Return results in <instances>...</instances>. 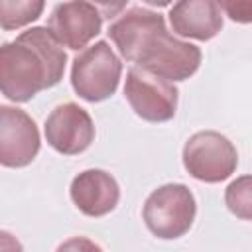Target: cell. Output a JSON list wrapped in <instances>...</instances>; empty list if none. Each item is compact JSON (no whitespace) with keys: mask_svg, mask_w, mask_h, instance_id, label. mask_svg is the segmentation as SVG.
<instances>
[{"mask_svg":"<svg viewBox=\"0 0 252 252\" xmlns=\"http://www.w3.org/2000/svg\"><path fill=\"white\" fill-rule=\"evenodd\" d=\"M118 53L152 75L169 83L185 81L197 73L203 53L197 45L171 35L159 12L132 6L108 28Z\"/></svg>","mask_w":252,"mask_h":252,"instance_id":"6da1fadb","label":"cell"},{"mask_svg":"<svg viewBox=\"0 0 252 252\" xmlns=\"http://www.w3.org/2000/svg\"><path fill=\"white\" fill-rule=\"evenodd\" d=\"M67 53L45 26L22 32L0 47V89L12 102H28L55 87L65 73Z\"/></svg>","mask_w":252,"mask_h":252,"instance_id":"7a4b0ae2","label":"cell"},{"mask_svg":"<svg viewBox=\"0 0 252 252\" xmlns=\"http://www.w3.org/2000/svg\"><path fill=\"white\" fill-rule=\"evenodd\" d=\"M195 215V195L183 183H165L154 189L142 209V219L148 230L161 240L183 236L193 226Z\"/></svg>","mask_w":252,"mask_h":252,"instance_id":"3957f363","label":"cell"},{"mask_svg":"<svg viewBox=\"0 0 252 252\" xmlns=\"http://www.w3.org/2000/svg\"><path fill=\"white\" fill-rule=\"evenodd\" d=\"M122 77V61L108 45L96 41L83 49L71 67V87L87 102H100L110 98Z\"/></svg>","mask_w":252,"mask_h":252,"instance_id":"277c9868","label":"cell"},{"mask_svg":"<svg viewBox=\"0 0 252 252\" xmlns=\"http://www.w3.org/2000/svg\"><path fill=\"white\" fill-rule=\"evenodd\" d=\"M181 158L187 173L205 183H220L238 167L234 144L217 130H201L189 136Z\"/></svg>","mask_w":252,"mask_h":252,"instance_id":"5b68a950","label":"cell"},{"mask_svg":"<svg viewBox=\"0 0 252 252\" xmlns=\"http://www.w3.org/2000/svg\"><path fill=\"white\" fill-rule=\"evenodd\" d=\"M124 96L132 110L148 122H167L175 116L179 91L173 83L140 67H130L124 83Z\"/></svg>","mask_w":252,"mask_h":252,"instance_id":"8992f818","label":"cell"},{"mask_svg":"<svg viewBox=\"0 0 252 252\" xmlns=\"http://www.w3.org/2000/svg\"><path fill=\"white\" fill-rule=\"evenodd\" d=\"M41 148L35 120L22 108L0 106V163L4 167L30 165Z\"/></svg>","mask_w":252,"mask_h":252,"instance_id":"52a82bcc","label":"cell"},{"mask_svg":"<svg viewBox=\"0 0 252 252\" xmlns=\"http://www.w3.org/2000/svg\"><path fill=\"white\" fill-rule=\"evenodd\" d=\"M49 32L63 47L87 49V43L100 33L102 14L100 6L91 2H59L47 18Z\"/></svg>","mask_w":252,"mask_h":252,"instance_id":"ba28073f","label":"cell"},{"mask_svg":"<svg viewBox=\"0 0 252 252\" xmlns=\"http://www.w3.org/2000/svg\"><path fill=\"white\" fill-rule=\"evenodd\" d=\"M43 130L47 144L63 156H77L94 140V122L77 102H63L55 106L47 116Z\"/></svg>","mask_w":252,"mask_h":252,"instance_id":"9c48e42d","label":"cell"},{"mask_svg":"<svg viewBox=\"0 0 252 252\" xmlns=\"http://www.w3.org/2000/svg\"><path fill=\"white\" fill-rule=\"evenodd\" d=\"M69 195L83 215L96 219L116 209L120 201V185L104 169H85L73 177Z\"/></svg>","mask_w":252,"mask_h":252,"instance_id":"30bf717a","label":"cell"},{"mask_svg":"<svg viewBox=\"0 0 252 252\" xmlns=\"http://www.w3.org/2000/svg\"><path fill=\"white\" fill-rule=\"evenodd\" d=\"M167 16L177 35L197 41H209L222 30V10L215 0H181Z\"/></svg>","mask_w":252,"mask_h":252,"instance_id":"8fae6325","label":"cell"},{"mask_svg":"<svg viewBox=\"0 0 252 252\" xmlns=\"http://www.w3.org/2000/svg\"><path fill=\"white\" fill-rule=\"evenodd\" d=\"M45 8L41 0H2L0 2V26L4 32L24 28L35 22Z\"/></svg>","mask_w":252,"mask_h":252,"instance_id":"7c38bea8","label":"cell"},{"mask_svg":"<svg viewBox=\"0 0 252 252\" xmlns=\"http://www.w3.org/2000/svg\"><path fill=\"white\" fill-rule=\"evenodd\" d=\"M226 209L242 220H252V175H240L224 189Z\"/></svg>","mask_w":252,"mask_h":252,"instance_id":"4fadbf2b","label":"cell"},{"mask_svg":"<svg viewBox=\"0 0 252 252\" xmlns=\"http://www.w3.org/2000/svg\"><path fill=\"white\" fill-rule=\"evenodd\" d=\"M220 10L226 12V16L232 22L240 24H252V2L248 0H232V2H219Z\"/></svg>","mask_w":252,"mask_h":252,"instance_id":"5bb4252c","label":"cell"},{"mask_svg":"<svg viewBox=\"0 0 252 252\" xmlns=\"http://www.w3.org/2000/svg\"><path fill=\"white\" fill-rule=\"evenodd\" d=\"M55 252H102V248L87 236H73L59 244Z\"/></svg>","mask_w":252,"mask_h":252,"instance_id":"9a60e30c","label":"cell"},{"mask_svg":"<svg viewBox=\"0 0 252 252\" xmlns=\"http://www.w3.org/2000/svg\"><path fill=\"white\" fill-rule=\"evenodd\" d=\"M0 250H2V252H24L20 240L14 238L8 230H2V232H0Z\"/></svg>","mask_w":252,"mask_h":252,"instance_id":"2e32d148","label":"cell"}]
</instances>
